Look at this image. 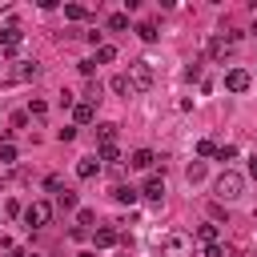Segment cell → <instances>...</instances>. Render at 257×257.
Returning <instances> with one entry per match:
<instances>
[{"label": "cell", "mask_w": 257, "mask_h": 257, "mask_svg": "<svg viewBox=\"0 0 257 257\" xmlns=\"http://www.w3.org/2000/svg\"><path fill=\"white\" fill-rule=\"evenodd\" d=\"M96 64H108V60H116V48L112 44H96V56H92Z\"/></svg>", "instance_id": "obj_20"}, {"label": "cell", "mask_w": 257, "mask_h": 257, "mask_svg": "<svg viewBox=\"0 0 257 257\" xmlns=\"http://www.w3.org/2000/svg\"><path fill=\"white\" fill-rule=\"evenodd\" d=\"M44 189H48V193H60L64 185H60V177H56V173H48V177H44Z\"/></svg>", "instance_id": "obj_28"}, {"label": "cell", "mask_w": 257, "mask_h": 257, "mask_svg": "<svg viewBox=\"0 0 257 257\" xmlns=\"http://www.w3.org/2000/svg\"><path fill=\"white\" fill-rule=\"evenodd\" d=\"M92 241H96V249H112V245L120 241V233H116L112 225H100V229H92Z\"/></svg>", "instance_id": "obj_8"}, {"label": "cell", "mask_w": 257, "mask_h": 257, "mask_svg": "<svg viewBox=\"0 0 257 257\" xmlns=\"http://www.w3.org/2000/svg\"><path fill=\"white\" fill-rule=\"evenodd\" d=\"M56 209H76V193L72 189H60L56 193Z\"/></svg>", "instance_id": "obj_22"}, {"label": "cell", "mask_w": 257, "mask_h": 257, "mask_svg": "<svg viewBox=\"0 0 257 257\" xmlns=\"http://www.w3.org/2000/svg\"><path fill=\"white\" fill-rule=\"evenodd\" d=\"M217 149H221V145H217V141H209V137H205V141H197V157H217Z\"/></svg>", "instance_id": "obj_23"}, {"label": "cell", "mask_w": 257, "mask_h": 257, "mask_svg": "<svg viewBox=\"0 0 257 257\" xmlns=\"http://www.w3.org/2000/svg\"><path fill=\"white\" fill-rule=\"evenodd\" d=\"M44 112H48V104H44V100H32V104H28V116H36V120H40Z\"/></svg>", "instance_id": "obj_27"}, {"label": "cell", "mask_w": 257, "mask_h": 257, "mask_svg": "<svg viewBox=\"0 0 257 257\" xmlns=\"http://www.w3.org/2000/svg\"><path fill=\"white\" fill-rule=\"evenodd\" d=\"M76 257H92V253H76Z\"/></svg>", "instance_id": "obj_36"}, {"label": "cell", "mask_w": 257, "mask_h": 257, "mask_svg": "<svg viewBox=\"0 0 257 257\" xmlns=\"http://www.w3.org/2000/svg\"><path fill=\"white\" fill-rule=\"evenodd\" d=\"M96 161H108V165H116V161H120V149H116V145H100Z\"/></svg>", "instance_id": "obj_21"}, {"label": "cell", "mask_w": 257, "mask_h": 257, "mask_svg": "<svg viewBox=\"0 0 257 257\" xmlns=\"http://www.w3.org/2000/svg\"><path fill=\"white\" fill-rule=\"evenodd\" d=\"M128 80H133V92H149L153 88V64L149 60H133L128 64Z\"/></svg>", "instance_id": "obj_2"}, {"label": "cell", "mask_w": 257, "mask_h": 257, "mask_svg": "<svg viewBox=\"0 0 257 257\" xmlns=\"http://www.w3.org/2000/svg\"><path fill=\"white\" fill-rule=\"evenodd\" d=\"M20 40H24V32H20L16 24H8V28L0 32V56H16V48H20Z\"/></svg>", "instance_id": "obj_4"}, {"label": "cell", "mask_w": 257, "mask_h": 257, "mask_svg": "<svg viewBox=\"0 0 257 257\" xmlns=\"http://www.w3.org/2000/svg\"><path fill=\"white\" fill-rule=\"evenodd\" d=\"M153 161H157V153H153V149H137V153L128 157V165H133V169H153Z\"/></svg>", "instance_id": "obj_13"}, {"label": "cell", "mask_w": 257, "mask_h": 257, "mask_svg": "<svg viewBox=\"0 0 257 257\" xmlns=\"http://www.w3.org/2000/svg\"><path fill=\"white\" fill-rule=\"evenodd\" d=\"M225 257H237V245H225Z\"/></svg>", "instance_id": "obj_34"}, {"label": "cell", "mask_w": 257, "mask_h": 257, "mask_svg": "<svg viewBox=\"0 0 257 257\" xmlns=\"http://www.w3.org/2000/svg\"><path fill=\"white\" fill-rule=\"evenodd\" d=\"M141 197H149V201H161V197H165V177H157V173H153V177L145 181Z\"/></svg>", "instance_id": "obj_10"}, {"label": "cell", "mask_w": 257, "mask_h": 257, "mask_svg": "<svg viewBox=\"0 0 257 257\" xmlns=\"http://www.w3.org/2000/svg\"><path fill=\"white\" fill-rule=\"evenodd\" d=\"M32 76H40V64L36 60H20L16 68H8V80H32Z\"/></svg>", "instance_id": "obj_7"}, {"label": "cell", "mask_w": 257, "mask_h": 257, "mask_svg": "<svg viewBox=\"0 0 257 257\" xmlns=\"http://www.w3.org/2000/svg\"><path fill=\"white\" fill-rule=\"evenodd\" d=\"M108 88H112L116 96H128V92H133V80H128V72H116V76L108 80Z\"/></svg>", "instance_id": "obj_14"}, {"label": "cell", "mask_w": 257, "mask_h": 257, "mask_svg": "<svg viewBox=\"0 0 257 257\" xmlns=\"http://www.w3.org/2000/svg\"><path fill=\"white\" fill-rule=\"evenodd\" d=\"M96 173H100V161H96V157H80V161H76V177H84V181H92Z\"/></svg>", "instance_id": "obj_11"}, {"label": "cell", "mask_w": 257, "mask_h": 257, "mask_svg": "<svg viewBox=\"0 0 257 257\" xmlns=\"http://www.w3.org/2000/svg\"><path fill=\"white\" fill-rule=\"evenodd\" d=\"M249 177H253V181H257V157H253V161H249Z\"/></svg>", "instance_id": "obj_33"}, {"label": "cell", "mask_w": 257, "mask_h": 257, "mask_svg": "<svg viewBox=\"0 0 257 257\" xmlns=\"http://www.w3.org/2000/svg\"><path fill=\"white\" fill-rule=\"evenodd\" d=\"M64 16H68V20H84L88 8H84V4H64Z\"/></svg>", "instance_id": "obj_25"}, {"label": "cell", "mask_w": 257, "mask_h": 257, "mask_svg": "<svg viewBox=\"0 0 257 257\" xmlns=\"http://www.w3.org/2000/svg\"><path fill=\"white\" fill-rule=\"evenodd\" d=\"M209 56L213 60H229L233 56V40L229 36H209Z\"/></svg>", "instance_id": "obj_6"}, {"label": "cell", "mask_w": 257, "mask_h": 257, "mask_svg": "<svg viewBox=\"0 0 257 257\" xmlns=\"http://www.w3.org/2000/svg\"><path fill=\"white\" fill-rule=\"evenodd\" d=\"M0 161H4V165H12V161H16V149H12V145H4V149H0Z\"/></svg>", "instance_id": "obj_29"}, {"label": "cell", "mask_w": 257, "mask_h": 257, "mask_svg": "<svg viewBox=\"0 0 257 257\" xmlns=\"http://www.w3.org/2000/svg\"><path fill=\"white\" fill-rule=\"evenodd\" d=\"M96 141H100V145H112V141H116V124H112V120L96 124Z\"/></svg>", "instance_id": "obj_15"}, {"label": "cell", "mask_w": 257, "mask_h": 257, "mask_svg": "<svg viewBox=\"0 0 257 257\" xmlns=\"http://www.w3.org/2000/svg\"><path fill=\"white\" fill-rule=\"evenodd\" d=\"M217 157H221V161H233V157H237V149H233V145H221V149H217Z\"/></svg>", "instance_id": "obj_30"}, {"label": "cell", "mask_w": 257, "mask_h": 257, "mask_svg": "<svg viewBox=\"0 0 257 257\" xmlns=\"http://www.w3.org/2000/svg\"><path fill=\"white\" fill-rule=\"evenodd\" d=\"M197 237H201L205 245H217V225H213V221H205V225H197Z\"/></svg>", "instance_id": "obj_17"}, {"label": "cell", "mask_w": 257, "mask_h": 257, "mask_svg": "<svg viewBox=\"0 0 257 257\" xmlns=\"http://www.w3.org/2000/svg\"><path fill=\"white\" fill-rule=\"evenodd\" d=\"M165 249H169V253H181V249H185V233H169V237H165Z\"/></svg>", "instance_id": "obj_24"}, {"label": "cell", "mask_w": 257, "mask_h": 257, "mask_svg": "<svg viewBox=\"0 0 257 257\" xmlns=\"http://www.w3.org/2000/svg\"><path fill=\"white\" fill-rule=\"evenodd\" d=\"M72 120H76V124H92V120H96V104L76 100V104H72Z\"/></svg>", "instance_id": "obj_9"}, {"label": "cell", "mask_w": 257, "mask_h": 257, "mask_svg": "<svg viewBox=\"0 0 257 257\" xmlns=\"http://www.w3.org/2000/svg\"><path fill=\"white\" fill-rule=\"evenodd\" d=\"M185 80H201V64H189L185 68Z\"/></svg>", "instance_id": "obj_32"}, {"label": "cell", "mask_w": 257, "mask_h": 257, "mask_svg": "<svg viewBox=\"0 0 257 257\" xmlns=\"http://www.w3.org/2000/svg\"><path fill=\"white\" fill-rule=\"evenodd\" d=\"M128 28V12H112L108 16V32H124Z\"/></svg>", "instance_id": "obj_18"}, {"label": "cell", "mask_w": 257, "mask_h": 257, "mask_svg": "<svg viewBox=\"0 0 257 257\" xmlns=\"http://www.w3.org/2000/svg\"><path fill=\"white\" fill-rule=\"evenodd\" d=\"M213 189H217V201H237V197L245 193V177H241V173H233V169H225V173L217 177V185H213Z\"/></svg>", "instance_id": "obj_1"}, {"label": "cell", "mask_w": 257, "mask_h": 257, "mask_svg": "<svg viewBox=\"0 0 257 257\" xmlns=\"http://www.w3.org/2000/svg\"><path fill=\"white\" fill-rule=\"evenodd\" d=\"M185 181H189V185H197V181H205V161H193V165L185 169Z\"/></svg>", "instance_id": "obj_16"}, {"label": "cell", "mask_w": 257, "mask_h": 257, "mask_svg": "<svg viewBox=\"0 0 257 257\" xmlns=\"http://www.w3.org/2000/svg\"><path fill=\"white\" fill-rule=\"evenodd\" d=\"M8 257H24V253H20V249H8Z\"/></svg>", "instance_id": "obj_35"}, {"label": "cell", "mask_w": 257, "mask_h": 257, "mask_svg": "<svg viewBox=\"0 0 257 257\" xmlns=\"http://www.w3.org/2000/svg\"><path fill=\"white\" fill-rule=\"evenodd\" d=\"M24 221H28L32 229H40V225H48V221H52V205H48V201H32V205L24 209Z\"/></svg>", "instance_id": "obj_3"}, {"label": "cell", "mask_w": 257, "mask_h": 257, "mask_svg": "<svg viewBox=\"0 0 257 257\" xmlns=\"http://www.w3.org/2000/svg\"><path fill=\"white\" fill-rule=\"evenodd\" d=\"M137 36L153 44V40H157V24H153V20H141V24H137Z\"/></svg>", "instance_id": "obj_19"}, {"label": "cell", "mask_w": 257, "mask_h": 257, "mask_svg": "<svg viewBox=\"0 0 257 257\" xmlns=\"http://www.w3.org/2000/svg\"><path fill=\"white\" fill-rule=\"evenodd\" d=\"M249 84H253V76H249L245 68H229V72H225V88H229V92H245Z\"/></svg>", "instance_id": "obj_5"}, {"label": "cell", "mask_w": 257, "mask_h": 257, "mask_svg": "<svg viewBox=\"0 0 257 257\" xmlns=\"http://www.w3.org/2000/svg\"><path fill=\"white\" fill-rule=\"evenodd\" d=\"M76 221H80V229H88V225H96V213H92V209H80Z\"/></svg>", "instance_id": "obj_26"}, {"label": "cell", "mask_w": 257, "mask_h": 257, "mask_svg": "<svg viewBox=\"0 0 257 257\" xmlns=\"http://www.w3.org/2000/svg\"><path fill=\"white\" fill-rule=\"evenodd\" d=\"M205 257H225V245L217 241V245H205Z\"/></svg>", "instance_id": "obj_31"}, {"label": "cell", "mask_w": 257, "mask_h": 257, "mask_svg": "<svg viewBox=\"0 0 257 257\" xmlns=\"http://www.w3.org/2000/svg\"><path fill=\"white\" fill-rule=\"evenodd\" d=\"M112 201H120V205H137V201H141V189H133V185H116V189H112Z\"/></svg>", "instance_id": "obj_12"}]
</instances>
